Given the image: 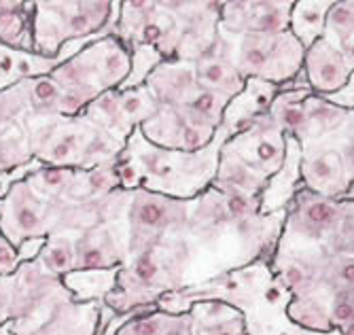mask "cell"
<instances>
[{
	"instance_id": "cell-1",
	"label": "cell",
	"mask_w": 354,
	"mask_h": 335,
	"mask_svg": "<svg viewBox=\"0 0 354 335\" xmlns=\"http://www.w3.org/2000/svg\"><path fill=\"white\" fill-rule=\"evenodd\" d=\"M225 143L227 138L218 129L214 141L202 151H172L151 145L138 127L127 138L125 149L117 159L121 189H147L168 197L187 199V202L196 199L212 187L218 170V155Z\"/></svg>"
},
{
	"instance_id": "cell-2",
	"label": "cell",
	"mask_w": 354,
	"mask_h": 335,
	"mask_svg": "<svg viewBox=\"0 0 354 335\" xmlns=\"http://www.w3.org/2000/svg\"><path fill=\"white\" fill-rule=\"evenodd\" d=\"M24 123L30 134L35 159L43 165L93 170L115 163L125 149L111 132L85 115H41L26 117Z\"/></svg>"
},
{
	"instance_id": "cell-3",
	"label": "cell",
	"mask_w": 354,
	"mask_h": 335,
	"mask_svg": "<svg viewBox=\"0 0 354 335\" xmlns=\"http://www.w3.org/2000/svg\"><path fill=\"white\" fill-rule=\"evenodd\" d=\"M130 69L132 51L117 37H95L49 75L62 89L59 113L64 117L81 115L95 98L117 91L130 77Z\"/></svg>"
},
{
	"instance_id": "cell-4",
	"label": "cell",
	"mask_w": 354,
	"mask_h": 335,
	"mask_svg": "<svg viewBox=\"0 0 354 335\" xmlns=\"http://www.w3.org/2000/svg\"><path fill=\"white\" fill-rule=\"evenodd\" d=\"M119 5L111 0L35 3V53L57 57L73 41L113 35Z\"/></svg>"
},
{
	"instance_id": "cell-5",
	"label": "cell",
	"mask_w": 354,
	"mask_h": 335,
	"mask_svg": "<svg viewBox=\"0 0 354 335\" xmlns=\"http://www.w3.org/2000/svg\"><path fill=\"white\" fill-rule=\"evenodd\" d=\"M214 53L230 60L244 81L257 79L274 85H284L304 69V45L293 32L282 35H242L234 37L218 30Z\"/></svg>"
},
{
	"instance_id": "cell-6",
	"label": "cell",
	"mask_w": 354,
	"mask_h": 335,
	"mask_svg": "<svg viewBox=\"0 0 354 335\" xmlns=\"http://www.w3.org/2000/svg\"><path fill=\"white\" fill-rule=\"evenodd\" d=\"M71 301H75L73 293L59 276L49 274L37 259L21 263L13 274L15 335H28L39 329Z\"/></svg>"
},
{
	"instance_id": "cell-7",
	"label": "cell",
	"mask_w": 354,
	"mask_h": 335,
	"mask_svg": "<svg viewBox=\"0 0 354 335\" xmlns=\"http://www.w3.org/2000/svg\"><path fill=\"white\" fill-rule=\"evenodd\" d=\"M344 217V199H331L301 187L291 204L286 206V219L278 251H308L325 248Z\"/></svg>"
},
{
	"instance_id": "cell-8",
	"label": "cell",
	"mask_w": 354,
	"mask_h": 335,
	"mask_svg": "<svg viewBox=\"0 0 354 335\" xmlns=\"http://www.w3.org/2000/svg\"><path fill=\"white\" fill-rule=\"evenodd\" d=\"M191 210H193V199L187 202V199L168 197L155 191L134 189L130 208H127L132 255L145 251L157 240L189 227Z\"/></svg>"
},
{
	"instance_id": "cell-9",
	"label": "cell",
	"mask_w": 354,
	"mask_h": 335,
	"mask_svg": "<svg viewBox=\"0 0 354 335\" xmlns=\"http://www.w3.org/2000/svg\"><path fill=\"white\" fill-rule=\"evenodd\" d=\"M0 233L15 248H19L26 240L49 238L53 233L51 204L32 191L26 181L13 183L3 195Z\"/></svg>"
},
{
	"instance_id": "cell-10",
	"label": "cell",
	"mask_w": 354,
	"mask_h": 335,
	"mask_svg": "<svg viewBox=\"0 0 354 335\" xmlns=\"http://www.w3.org/2000/svg\"><path fill=\"white\" fill-rule=\"evenodd\" d=\"M293 0H238L223 3L218 30L234 37L282 35L291 28Z\"/></svg>"
},
{
	"instance_id": "cell-11",
	"label": "cell",
	"mask_w": 354,
	"mask_h": 335,
	"mask_svg": "<svg viewBox=\"0 0 354 335\" xmlns=\"http://www.w3.org/2000/svg\"><path fill=\"white\" fill-rule=\"evenodd\" d=\"M225 149L234 151L261 176L272 179L286 159V136L268 113L250 129L230 138Z\"/></svg>"
},
{
	"instance_id": "cell-12",
	"label": "cell",
	"mask_w": 354,
	"mask_h": 335,
	"mask_svg": "<svg viewBox=\"0 0 354 335\" xmlns=\"http://www.w3.org/2000/svg\"><path fill=\"white\" fill-rule=\"evenodd\" d=\"M127 221L102 223L77 233V270H115L130 261Z\"/></svg>"
},
{
	"instance_id": "cell-13",
	"label": "cell",
	"mask_w": 354,
	"mask_h": 335,
	"mask_svg": "<svg viewBox=\"0 0 354 335\" xmlns=\"http://www.w3.org/2000/svg\"><path fill=\"white\" fill-rule=\"evenodd\" d=\"M140 132L155 147L185 151V153H196V151L206 149L216 136V129L193 123L178 107L159 109L155 117H151L140 127Z\"/></svg>"
},
{
	"instance_id": "cell-14",
	"label": "cell",
	"mask_w": 354,
	"mask_h": 335,
	"mask_svg": "<svg viewBox=\"0 0 354 335\" xmlns=\"http://www.w3.org/2000/svg\"><path fill=\"white\" fill-rule=\"evenodd\" d=\"M301 183L308 191L331 199H346L350 181L346 165L337 149L331 147H304Z\"/></svg>"
},
{
	"instance_id": "cell-15",
	"label": "cell",
	"mask_w": 354,
	"mask_h": 335,
	"mask_svg": "<svg viewBox=\"0 0 354 335\" xmlns=\"http://www.w3.org/2000/svg\"><path fill=\"white\" fill-rule=\"evenodd\" d=\"M304 73L312 93L329 98L348 83L354 71L339 47L331 45L327 39H320L304 53Z\"/></svg>"
},
{
	"instance_id": "cell-16",
	"label": "cell",
	"mask_w": 354,
	"mask_h": 335,
	"mask_svg": "<svg viewBox=\"0 0 354 335\" xmlns=\"http://www.w3.org/2000/svg\"><path fill=\"white\" fill-rule=\"evenodd\" d=\"M159 109H176L187 105L200 91L196 62L187 60H164L145 83Z\"/></svg>"
},
{
	"instance_id": "cell-17",
	"label": "cell",
	"mask_w": 354,
	"mask_h": 335,
	"mask_svg": "<svg viewBox=\"0 0 354 335\" xmlns=\"http://www.w3.org/2000/svg\"><path fill=\"white\" fill-rule=\"evenodd\" d=\"M115 316L104 301H71L28 335H102Z\"/></svg>"
},
{
	"instance_id": "cell-18",
	"label": "cell",
	"mask_w": 354,
	"mask_h": 335,
	"mask_svg": "<svg viewBox=\"0 0 354 335\" xmlns=\"http://www.w3.org/2000/svg\"><path fill=\"white\" fill-rule=\"evenodd\" d=\"M301 161L304 147L299 141L286 136V159L280 170L268 181V187L261 195V215L270 217L286 210L295 193L304 187L301 183Z\"/></svg>"
},
{
	"instance_id": "cell-19",
	"label": "cell",
	"mask_w": 354,
	"mask_h": 335,
	"mask_svg": "<svg viewBox=\"0 0 354 335\" xmlns=\"http://www.w3.org/2000/svg\"><path fill=\"white\" fill-rule=\"evenodd\" d=\"M196 335H250L246 314L223 299H204L191 306Z\"/></svg>"
},
{
	"instance_id": "cell-20",
	"label": "cell",
	"mask_w": 354,
	"mask_h": 335,
	"mask_svg": "<svg viewBox=\"0 0 354 335\" xmlns=\"http://www.w3.org/2000/svg\"><path fill=\"white\" fill-rule=\"evenodd\" d=\"M0 45L35 53V3L0 0Z\"/></svg>"
},
{
	"instance_id": "cell-21",
	"label": "cell",
	"mask_w": 354,
	"mask_h": 335,
	"mask_svg": "<svg viewBox=\"0 0 354 335\" xmlns=\"http://www.w3.org/2000/svg\"><path fill=\"white\" fill-rule=\"evenodd\" d=\"M62 62L57 57H45L39 53L15 51L0 45V91L21 81L49 77Z\"/></svg>"
},
{
	"instance_id": "cell-22",
	"label": "cell",
	"mask_w": 354,
	"mask_h": 335,
	"mask_svg": "<svg viewBox=\"0 0 354 335\" xmlns=\"http://www.w3.org/2000/svg\"><path fill=\"white\" fill-rule=\"evenodd\" d=\"M306 119H308V127H306V138L301 143V147L306 145H316L333 138L337 132H342V127L348 123L350 113L337 105H333L331 100L310 93L306 98Z\"/></svg>"
},
{
	"instance_id": "cell-23",
	"label": "cell",
	"mask_w": 354,
	"mask_h": 335,
	"mask_svg": "<svg viewBox=\"0 0 354 335\" xmlns=\"http://www.w3.org/2000/svg\"><path fill=\"white\" fill-rule=\"evenodd\" d=\"M268 181L270 179L252 170L244 159H240L234 151L225 149L223 145L221 155H218V170H216L212 187L221 191H240L252 197H261L268 187Z\"/></svg>"
},
{
	"instance_id": "cell-24",
	"label": "cell",
	"mask_w": 354,
	"mask_h": 335,
	"mask_svg": "<svg viewBox=\"0 0 354 335\" xmlns=\"http://www.w3.org/2000/svg\"><path fill=\"white\" fill-rule=\"evenodd\" d=\"M312 91L308 89H280L276 100L270 107V117L276 121V125L284 132V136H291L299 143L306 138V98Z\"/></svg>"
},
{
	"instance_id": "cell-25",
	"label": "cell",
	"mask_w": 354,
	"mask_h": 335,
	"mask_svg": "<svg viewBox=\"0 0 354 335\" xmlns=\"http://www.w3.org/2000/svg\"><path fill=\"white\" fill-rule=\"evenodd\" d=\"M196 71H198L200 87L225 93V96H230L232 100L236 96H240L244 85H246L242 75L236 71V66L230 60H225L223 55L214 53V51L196 62Z\"/></svg>"
},
{
	"instance_id": "cell-26",
	"label": "cell",
	"mask_w": 354,
	"mask_h": 335,
	"mask_svg": "<svg viewBox=\"0 0 354 335\" xmlns=\"http://www.w3.org/2000/svg\"><path fill=\"white\" fill-rule=\"evenodd\" d=\"M333 3L329 0H297L291 11V30L293 37L304 45L312 47L316 41L325 37L327 15Z\"/></svg>"
},
{
	"instance_id": "cell-27",
	"label": "cell",
	"mask_w": 354,
	"mask_h": 335,
	"mask_svg": "<svg viewBox=\"0 0 354 335\" xmlns=\"http://www.w3.org/2000/svg\"><path fill=\"white\" fill-rule=\"evenodd\" d=\"M119 267L115 270H75L62 280L73 293V299L79 304L87 301H104L117 287Z\"/></svg>"
},
{
	"instance_id": "cell-28",
	"label": "cell",
	"mask_w": 354,
	"mask_h": 335,
	"mask_svg": "<svg viewBox=\"0 0 354 335\" xmlns=\"http://www.w3.org/2000/svg\"><path fill=\"white\" fill-rule=\"evenodd\" d=\"M35 159L32 153L30 134L24 121H13L0 127V176L11 174L21 165H28Z\"/></svg>"
},
{
	"instance_id": "cell-29",
	"label": "cell",
	"mask_w": 354,
	"mask_h": 335,
	"mask_svg": "<svg viewBox=\"0 0 354 335\" xmlns=\"http://www.w3.org/2000/svg\"><path fill=\"white\" fill-rule=\"evenodd\" d=\"M45 270L64 278L77 270V233H53L47 238L39 259Z\"/></svg>"
},
{
	"instance_id": "cell-30",
	"label": "cell",
	"mask_w": 354,
	"mask_h": 335,
	"mask_svg": "<svg viewBox=\"0 0 354 335\" xmlns=\"http://www.w3.org/2000/svg\"><path fill=\"white\" fill-rule=\"evenodd\" d=\"M230 102H232L230 96L200 87V91L193 96L187 105H183L178 109H183V113L193 123H198L202 127H210V129H216L218 132V127L223 123L225 109H227Z\"/></svg>"
},
{
	"instance_id": "cell-31",
	"label": "cell",
	"mask_w": 354,
	"mask_h": 335,
	"mask_svg": "<svg viewBox=\"0 0 354 335\" xmlns=\"http://www.w3.org/2000/svg\"><path fill=\"white\" fill-rule=\"evenodd\" d=\"M117 96H119V105H121L125 119L132 123L134 129L142 127L159 111L157 100L153 98L147 85H140L134 89H123V91L117 89Z\"/></svg>"
},
{
	"instance_id": "cell-32",
	"label": "cell",
	"mask_w": 354,
	"mask_h": 335,
	"mask_svg": "<svg viewBox=\"0 0 354 335\" xmlns=\"http://www.w3.org/2000/svg\"><path fill=\"white\" fill-rule=\"evenodd\" d=\"M30 115H32L30 79L0 91V127L13 121H24Z\"/></svg>"
},
{
	"instance_id": "cell-33",
	"label": "cell",
	"mask_w": 354,
	"mask_h": 335,
	"mask_svg": "<svg viewBox=\"0 0 354 335\" xmlns=\"http://www.w3.org/2000/svg\"><path fill=\"white\" fill-rule=\"evenodd\" d=\"M180 314H168L162 310H149L140 316L127 320L117 335H170Z\"/></svg>"
},
{
	"instance_id": "cell-34",
	"label": "cell",
	"mask_w": 354,
	"mask_h": 335,
	"mask_svg": "<svg viewBox=\"0 0 354 335\" xmlns=\"http://www.w3.org/2000/svg\"><path fill=\"white\" fill-rule=\"evenodd\" d=\"M350 37H354V0H339V3H333L329 9L323 39L339 47Z\"/></svg>"
},
{
	"instance_id": "cell-35",
	"label": "cell",
	"mask_w": 354,
	"mask_h": 335,
	"mask_svg": "<svg viewBox=\"0 0 354 335\" xmlns=\"http://www.w3.org/2000/svg\"><path fill=\"white\" fill-rule=\"evenodd\" d=\"M164 62V55L159 53L155 47L149 45H140L132 49V69H130V77L125 79V83L119 87V91L123 89H134L147 83V79L151 77V73L157 69L159 64Z\"/></svg>"
},
{
	"instance_id": "cell-36",
	"label": "cell",
	"mask_w": 354,
	"mask_h": 335,
	"mask_svg": "<svg viewBox=\"0 0 354 335\" xmlns=\"http://www.w3.org/2000/svg\"><path fill=\"white\" fill-rule=\"evenodd\" d=\"M320 287H325L327 291L354 289V257L329 253L327 261H325L323 282H320Z\"/></svg>"
},
{
	"instance_id": "cell-37",
	"label": "cell",
	"mask_w": 354,
	"mask_h": 335,
	"mask_svg": "<svg viewBox=\"0 0 354 335\" xmlns=\"http://www.w3.org/2000/svg\"><path fill=\"white\" fill-rule=\"evenodd\" d=\"M331 255H352L354 257V199H344V217L335 236L325 246Z\"/></svg>"
},
{
	"instance_id": "cell-38",
	"label": "cell",
	"mask_w": 354,
	"mask_h": 335,
	"mask_svg": "<svg viewBox=\"0 0 354 335\" xmlns=\"http://www.w3.org/2000/svg\"><path fill=\"white\" fill-rule=\"evenodd\" d=\"M329 316L335 331L354 323V289L329 291Z\"/></svg>"
},
{
	"instance_id": "cell-39",
	"label": "cell",
	"mask_w": 354,
	"mask_h": 335,
	"mask_svg": "<svg viewBox=\"0 0 354 335\" xmlns=\"http://www.w3.org/2000/svg\"><path fill=\"white\" fill-rule=\"evenodd\" d=\"M19 255L17 248L0 233V276H11L19 267Z\"/></svg>"
},
{
	"instance_id": "cell-40",
	"label": "cell",
	"mask_w": 354,
	"mask_h": 335,
	"mask_svg": "<svg viewBox=\"0 0 354 335\" xmlns=\"http://www.w3.org/2000/svg\"><path fill=\"white\" fill-rule=\"evenodd\" d=\"M13 320V274L0 276V325Z\"/></svg>"
},
{
	"instance_id": "cell-41",
	"label": "cell",
	"mask_w": 354,
	"mask_h": 335,
	"mask_svg": "<svg viewBox=\"0 0 354 335\" xmlns=\"http://www.w3.org/2000/svg\"><path fill=\"white\" fill-rule=\"evenodd\" d=\"M327 100H331L333 105H337V107H342L346 111H354V73L350 75L348 83L337 93L329 96Z\"/></svg>"
},
{
	"instance_id": "cell-42",
	"label": "cell",
	"mask_w": 354,
	"mask_h": 335,
	"mask_svg": "<svg viewBox=\"0 0 354 335\" xmlns=\"http://www.w3.org/2000/svg\"><path fill=\"white\" fill-rule=\"evenodd\" d=\"M47 238H37V240H26L19 248H17V255H19V263H26V261H35L39 259L43 246H45Z\"/></svg>"
},
{
	"instance_id": "cell-43",
	"label": "cell",
	"mask_w": 354,
	"mask_h": 335,
	"mask_svg": "<svg viewBox=\"0 0 354 335\" xmlns=\"http://www.w3.org/2000/svg\"><path fill=\"white\" fill-rule=\"evenodd\" d=\"M170 335H196V327H193V320H191L189 312L178 316V320H176V325H174Z\"/></svg>"
},
{
	"instance_id": "cell-44",
	"label": "cell",
	"mask_w": 354,
	"mask_h": 335,
	"mask_svg": "<svg viewBox=\"0 0 354 335\" xmlns=\"http://www.w3.org/2000/svg\"><path fill=\"white\" fill-rule=\"evenodd\" d=\"M0 335H15L13 320H11V323H5V325H0Z\"/></svg>"
},
{
	"instance_id": "cell-45",
	"label": "cell",
	"mask_w": 354,
	"mask_h": 335,
	"mask_svg": "<svg viewBox=\"0 0 354 335\" xmlns=\"http://www.w3.org/2000/svg\"><path fill=\"white\" fill-rule=\"evenodd\" d=\"M337 333H339V335H354V323H350L348 327H344V329H339Z\"/></svg>"
},
{
	"instance_id": "cell-46",
	"label": "cell",
	"mask_w": 354,
	"mask_h": 335,
	"mask_svg": "<svg viewBox=\"0 0 354 335\" xmlns=\"http://www.w3.org/2000/svg\"><path fill=\"white\" fill-rule=\"evenodd\" d=\"M346 199H354V183L350 185V189H348V195H346Z\"/></svg>"
},
{
	"instance_id": "cell-47",
	"label": "cell",
	"mask_w": 354,
	"mask_h": 335,
	"mask_svg": "<svg viewBox=\"0 0 354 335\" xmlns=\"http://www.w3.org/2000/svg\"><path fill=\"white\" fill-rule=\"evenodd\" d=\"M0 197H3V185H0Z\"/></svg>"
},
{
	"instance_id": "cell-48",
	"label": "cell",
	"mask_w": 354,
	"mask_h": 335,
	"mask_svg": "<svg viewBox=\"0 0 354 335\" xmlns=\"http://www.w3.org/2000/svg\"><path fill=\"white\" fill-rule=\"evenodd\" d=\"M0 206H3V197H0Z\"/></svg>"
}]
</instances>
